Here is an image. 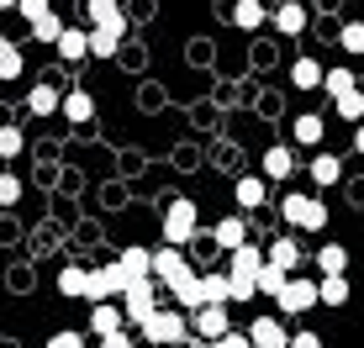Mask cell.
Segmentation results:
<instances>
[{
    "instance_id": "33",
    "label": "cell",
    "mask_w": 364,
    "mask_h": 348,
    "mask_svg": "<svg viewBox=\"0 0 364 348\" xmlns=\"http://www.w3.org/2000/svg\"><path fill=\"white\" fill-rule=\"evenodd\" d=\"M64 32H69V27L58 21V11H43V16L32 21V37H37V43H58Z\"/></svg>"
},
{
    "instance_id": "16",
    "label": "cell",
    "mask_w": 364,
    "mask_h": 348,
    "mask_svg": "<svg viewBox=\"0 0 364 348\" xmlns=\"http://www.w3.org/2000/svg\"><path fill=\"white\" fill-rule=\"evenodd\" d=\"M53 48H58V58H64V64H85V58H90V32H85V27H69Z\"/></svg>"
},
{
    "instance_id": "40",
    "label": "cell",
    "mask_w": 364,
    "mask_h": 348,
    "mask_svg": "<svg viewBox=\"0 0 364 348\" xmlns=\"http://www.w3.org/2000/svg\"><path fill=\"white\" fill-rule=\"evenodd\" d=\"M291 348H322V338L311 327H301V332H291Z\"/></svg>"
},
{
    "instance_id": "12",
    "label": "cell",
    "mask_w": 364,
    "mask_h": 348,
    "mask_svg": "<svg viewBox=\"0 0 364 348\" xmlns=\"http://www.w3.org/2000/svg\"><path fill=\"white\" fill-rule=\"evenodd\" d=\"M117 295H122V280H117V269H111V264H95L90 269V285H85V301H117Z\"/></svg>"
},
{
    "instance_id": "11",
    "label": "cell",
    "mask_w": 364,
    "mask_h": 348,
    "mask_svg": "<svg viewBox=\"0 0 364 348\" xmlns=\"http://www.w3.org/2000/svg\"><path fill=\"white\" fill-rule=\"evenodd\" d=\"M80 6H85V16H90L95 27H111V32L127 37V11H122V0H80Z\"/></svg>"
},
{
    "instance_id": "17",
    "label": "cell",
    "mask_w": 364,
    "mask_h": 348,
    "mask_svg": "<svg viewBox=\"0 0 364 348\" xmlns=\"http://www.w3.org/2000/svg\"><path fill=\"white\" fill-rule=\"evenodd\" d=\"M259 169H264V180H291L296 174V153L285 143H274V148H264V164Z\"/></svg>"
},
{
    "instance_id": "25",
    "label": "cell",
    "mask_w": 364,
    "mask_h": 348,
    "mask_svg": "<svg viewBox=\"0 0 364 348\" xmlns=\"http://www.w3.org/2000/svg\"><path fill=\"white\" fill-rule=\"evenodd\" d=\"M291 85H296V90H322V85H328V69H322L317 58H296Z\"/></svg>"
},
{
    "instance_id": "20",
    "label": "cell",
    "mask_w": 364,
    "mask_h": 348,
    "mask_svg": "<svg viewBox=\"0 0 364 348\" xmlns=\"http://www.w3.org/2000/svg\"><path fill=\"white\" fill-rule=\"evenodd\" d=\"M306 6H301V0H285V6H274V27H280L285 37H301L306 32Z\"/></svg>"
},
{
    "instance_id": "4",
    "label": "cell",
    "mask_w": 364,
    "mask_h": 348,
    "mask_svg": "<svg viewBox=\"0 0 364 348\" xmlns=\"http://www.w3.org/2000/svg\"><path fill=\"white\" fill-rule=\"evenodd\" d=\"M280 217L291 222L296 232H322V227H328V206H322L317 195H301V190L280 201Z\"/></svg>"
},
{
    "instance_id": "26",
    "label": "cell",
    "mask_w": 364,
    "mask_h": 348,
    "mask_svg": "<svg viewBox=\"0 0 364 348\" xmlns=\"http://www.w3.org/2000/svg\"><path fill=\"white\" fill-rule=\"evenodd\" d=\"M27 111L32 116H53V111H64V95H58L53 85H37V90L27 95Z\"/></svg>"
},
{
    "instance_id": "2",
    "label": "cell",
    "mask_w": 364,
    "mask_h": 348,
    "mask_svg": "<svg viewBox=\"0 0 364 348\" xmlns=\"http://www.w3.org/2000/svg\"><path fill=\"white\" fill-rule=\"evenodd\" d=\"M159 222H164V243H174V248H185V243L200 232V217H196V201H191V195H174Z\"/></svg>"
},
{
    "instance_id": "3",
    "label": "cell",
    "mask_w": 364,
    "mask_h": 348,
    "mask_svg": "<svg viewBox=\"0 0 364 348\" xmlns=\"http://www.w3.org/2000/svg\"><path fill=\"white\" fill-rule=\"evenodd\" d=\"M159 290H164V285H159L154 275H148V280H132L127 290L117 295V301H122V312H127V322H132V327H143V322H148V317L159 312Z\"/></svg>"
},
{
    "instance_id": "43",
    "label": "cell",
    "mask_w": 364,
    "mask_h": 348,
    "mask_svg": "<svg viewBox=\"0 0 364 348\" xmlns=\"http://www.w3.org/2000/svg\"><path fill=\"white\" fill-rule=\"evenodd\" d=\"M100 348H132V332H127V327L111 332V338H100Z\"/></svg>"
},
{
    "instance_id": "36",
    "label": "cell",
    "mask_w": 364,
    "mask_h": 348,
    "mask_svg": "<svg viewBox=\"0 0 364 348\" xmlns=\"http://www.w3.org/2000/svg\"><path fill=\"white\" fill-rule=\"evenodd\" d=\"M0 80H21V48L0 43Z\"/></svg>"
},
{
    "instance_id": "37",
    "label": "cell",
    "mask_w": 364,
    "mask_h": 348,
    "mask_svg": "<svg viewBox=\"0 0 364 348\" xmlns=\"http://www.w3.org/2000/svg\"><path fill=\"white\" fill-rule=\"evenodd\" d=\"M21 148H27V138H21V127H0V158H21Z\"/></svg>"
},
{
    "instance_id": "1",
    "label": "cell",
    "mask_w": 364,
    "mask_h": 348,
    "mask_svg": "<svg viewBox=\"0 0 364 348\" xmlns=\"http://www.w3.org/2000/svg\"><path fill=\"white\" fill-rule=\"evenodd\" d=\"M137 332H143V343H154V348H180V343H191V338H196L191 312H180V306H159V312L148 317Z\"/></svg>"
},
{
    "instance_id": "31",
    "label": "cell",
    "mask_w": 364,
    "mask_h": 348,
    "mask_svg": "<svg viewBox=\"0 0 364 348\" xmlns=\"http://www.w3.org/2000/svg\"><path fill=\"white\" fill-rule=\"evenodd\" d=\"M285 285H291V269H280V264L269 259V264L259 269V295H280Z\"/></svg>"
},
{
    "instance_id": "41",
    "label": "cell",
    "mask_w": 364,
    "mask_h": 348,
    "mask_svg": "<svg viewBox=\"0 0 364 348\" xmlns=\"http://www.w3.org/2000/svg\"><path fill=\"white\" fill-rule=\"evenodd\" d=\"M206 348H254V343H248V332H228V338H217V343H206Z\"/></svg>"
},
{
    "instance_id": "14",
    "label": "cell",
    "mask_w": 364,
    "mask_h": 348,
    "mask_svg": "<svg viewBox=\"0 0 364 348\" xmlns=\"http://www.w3.org/2000/svg\"><path fill=\"white\" fill-rule=\"evenodd\" d=\"M122 327H127L122 301H100L95 312H90V332H95V338H111V332H122Z\"/></svg>"
},
{
    "instance_id": "27",
    "label": "cell",
    "mask_w": 364,
    "mask_h": 348,
    "mask_svg": "<svg viewBox=\"0 0 364 348\" xmlns=\"http://www.w3.org/2000/svg\"><path fill=\"white\" fill-rule=\"evenodd\" d=\"M348 90H359V74L348 69V64H338V69H328V85H322V95H348Z\"/></svg>"
},
{
    "instance_id": "19",
    "label": "cell",
    "mask_w": 364,
    "mask_h": 348,
    "mask_svg": "<svg viewBox=\"0 0 364 348\" xmlns=\"http://www.w3.org/2000/svg\"><path fill=\"white\" fill-rule=\"evenodd\" d=\"M291 132H296V143H301V148H322V138H328V121H322L317 111H301Z\"/></svg>"
},
{
    "instance_id": "45",
    "label": "cell",
    "mask_w": 364,
    "mask_h": 348,
    "mask_svg": "<svg viewBox=\"0 0 364 348\" xmlns=\"http://www.w3.org/2000/svg\"><path fill=\"white\" fill-rule=\"evenodd\" d=\"M0 11H21V0H0Z\"/></svg>"
},
{
    "instance_id": "39",
    "label": "cell",
    "mask_w": 364,
    "mask_h": 348,
    "mask_svg": "<svg viewBox=\"0 0 364 348\" xmlns=\"http://www.w3.org/2000/svg\"><path fill=\"white\" fill-rule=\"evenodd\" d=\"M43 348H85V332H74V327H64V332H53Z\"/></svg>"
},
{
    "instance_id": "38",
    "label": "cell",
    "mask_w": 364,
    "mask_h": 348,
    "mask_svg": "<svg viewBox=\"0 0 364 348\" xmlns=\"http://www.w3.org/2000/svg\"><path fill=\"white\" fill-rule=\"evenodd\" d=\"M21 201V180L16 174H0V206H16Z\"/></svg>"
},
{
    "instance_id": "42",
    "label": "cell",
    "mask_w": 364,
    "mask_h": 348,
    "mask_svg": "<svg viewBox=\"0 0 364 348\" xmlns=\"http://www.w3.org/2000/svg\"><path fill=\"white\" fill-rule=\"evenodd\" d=\"M43 11H53V6H48V0H21V16H27V27L43 16Z\"/></svg>"
},
{
    "instance_id": "24",
    "label": "cell",
    "mask_w": 364,
    "mask_h": 348,
    "mask_svg": "<svg viewBox=\"0 0 364 348\" xmlns=\"http://www.w3.org/2000/svg\"><path fill=\"white\" fill-rule=\"evenodd\" d=\"M64 116L74 121V127L95 121V95H90V90H64Z\"/></svg>"
},
{
    "instance_id": "9",
    "label": "cell",
    "mask_w": 364,
    "mask_h": 348,
    "mask_svg": "<svg viewBox=\"0 0 364 348\" xmlns=\"http://www.w3.org/2000/svg\"><path fill=\"white\" fill-rule=\"evenodd\" d=\"M232 201H237V211H259L269 201V180H264V174H237Z\"/></svg>"
},
{
    "instance_id": "13",
    "label": "cell",
    "mask_w": 364,
    "mask_h": 348,
    "mask_svg": "<svg viewBox=\"0 0 364 348\" xmlns=\"http://www.w3.org/2000/svg\"><path fill=\"white\" fill-rule=\"evenodd\" d=\"M211 243L222 248V254H232V248L248 243V217H222L217 227H211Z\"/></svg>"
},
{
    "instance_id": "21",
    "label": "cell",
    "mask_w": 364,
    "mask_h": 348,
    "mask_svg": "<svg viewBox=\"0 0 364 348\" xmlns=\"http://www.w3.org/2000/svg\"><path fill=\"white\" fill-rule=\"evenodd\" d=\"M200 285H206V306H232V275L228 269H206Z\"/></svg>"
},
{
    "instance_id": "30",
    "label": "cell",
    "mask_w": 364,
    "mask_h": 348,
    "mask_svg": "<svg viewBox=\"0 0 364 348\" xmlns=\"http://www.w3.org/2000/svg\"><path fill=\"white\" fill-rule=\"evenodd\" d=\"M317 269H322V275H343V269H348V248L343 243H322Z\"/></svg>"
},
{
    "instance_id": "7",
    "label": "cell",
    "mask_w": 364,
    "mask_h": 348,
    "mask_svg": "<svg viewBox=\"0 0 364 348\" xmlns=\"http://www.w3.org/2000/svg\"><path fill=\"white\" fill-rule=\"evenodd\" d=\"M111 269H117L122 290H127L132 280H148V275H154V248H143V243H127V248H122V259H111Z\"/></svg>"
},
{
    "instance_id": "29",
    "label": "cell",
    "mask_w": 364,
    "mask_h": 348,
    "mask_svg": "<svg viewBox=\"0 0 364 348\" xmlns=\"http://www.w3.org/2000/svg\"><path fill=\"white\" fill-rule=\"evenodd\" d=\"M117 53H122V32L95 27V32H90V58H117Z\"/></svg>"
},
{
    "instance_id": "28",
    "label": "cell",
    "mask_w": 364,
    "mask_h": 348,
    "mask_svg": "<svg viewBox=\"0 0 364 348\" xmlns=\"http://www.w3.org/2000/svg\"><path fill=\"white\" fill-rule=\"evenodd\" d=\"M269 259H274L280 269H291V275H296V269H301V259H306V254L296 248V238H274V243H269Z\"/></svg>"
},
{
    "instance_id": "22",
    "label": "cell",
    "mask_w": 364,
    "mask_h": 348,
    "mask_svg": "<svg viewBox=\"0 0 364 348\" xmlns=\"http://www.w3.org/2000/svg\"><path fill=\"white\" fill-rule=\"evenodd\" d=\"M306 174H311V185H317V190H333V185L343 180V164H338V153H317Z\"/></svg>"
},
{
    "instance_id": "15",
    "label": "cell",
    "mask_w": 364,
    "mask_h": 348,
    "mask_svg": "<svg viewBox=\"0 0 364 348\" xmlns=\"http://www.w3.org/2000/svg\"><path fill=\"white\" fill-rule=\"evenodd\" d=\"M269 264V254H259L254 243H243V248H232L228 254V275H254L259 280V269Z\"/></svg>"
},
{
    "instance_id": "8",
    "label": "cell",
    "mask_w": 364,
    "mask_h": 348,
    "mask_svg": "<svg viewBox=\"0 0 364 348\" xmlns=\"http://www.w3.org/2000/svg\"><path fill=\"white\" fill-rule=\"evenodd\" d=\"M191 327L200 343H217L232 332V317H228V306H200V312H191Z\"/></svg>"
},
{
    "instance_id": "18",
    "label": "cell",
    "mask_w": 364,
    "mask_h": 348,
    "mask_svg": "<svg viewBox=\"0 0 364 348\" xmlns=\"http://www.w3.org/2000/svg\"><path fill=\"white\" fill-rule=\"evenodd\" d=\"M264 21H274L269 11H264V0H232V27H243V32H259Z\"/></svg>"
},
{
    "instance_id": "6",
    "label": "cell",
    "mask_w": 364,
    "mask_h": 348,
    "mask_svg": "<svg viewBox=\"0 0 364 348\" xmlns=\"http://www.w3.org/2000/svg\"><path fill=\"white\" fill-rule=\"evenodd\" d=\"M274 301H280V317H301V312H311V306H322V280L291 275V285H285Z\"/></svg>"
},
{
    "instance_id": "5",
    "label": "cell",
    "mask_w": 364,
    "mask_h": 348,
    "mask_svg": "<svg viewBox=\"0 0 364 348\" xmlns=\"http://www.w3.org/2000/svg\"><path fill=\"white\" fill-rule=\"evenodd\" d=\"M191 275H196V269H191V259H185V248H174V243L154 248V280L164 285V290H180Z\"/></svg>"
},
{
    "instance_id": "34",
    "label": "cell",
    "mask_w": 364,
    "mask_h": 348,
    "mask_svg": "<svg viewBox=\"0 0 364 348\" xmlns=\"http://www.w3.org/2000/svg\"><path fill=\"white\" fill-rule=\"evenodd\" d=\"M338 48H343V53H364V21H343V27H338Z\"/></svg>"
},
{
    "instance_id": "10",
    "label": "cell",
    "mask_w": 364,
    "mask_h": 348,
    "mask_svg": "<svg viewBox=\"0 0 364 348\" xmlns=\"http://www.w3.org/2000/svg\"><path fill=\"white\" fill-rule=\"evenodd\" d=\"M248 343H254V348H291L285 317H254V327H248Z\"/></svg>"
},
{
    "instance_id": "23",
    "label": "cell",
    "mask_w": 364,
    "mask_h": 348,
    "mask_svg": "<svg viewBox=\"0 0 364 348\" xmlns=\"http://www.w3.org/2000/svg\"><path fill=\"white\" fill-rule=\"evenodd\" d=\"M53 285H58V295H69V301H85V285H90V269H85V264H64Z\"/></svg>"
},
{
    "instance_id": "32",
    "label": "cell",
    "mask_w": 364,
    "mask_h": 348,
    "mask_svg": "<svg viewBox=\"0 0 364 348\" xmlns=\"http://www.w3.org/2000/svg\"><path fill=\"white\" fill-rule=\"evenodd\" d=\"M348 275H322V306H348Z\"/></svg>"
},
{
    "instance_id": "44",
    "label": "cell",
    "mask_w": 364,
    "mask_h": 348,
    "mask_svg": "<svg viewBox=\"0 0 364 348\" xmlns=\"http://www.w3.org/2000/svg\"><path fill=\"white\" fill-rule=\"evenodd\" d=\"M354 148H359V153H364V121H359V132H354Z\"/></svg>"
},
{
    "instance_id": "35",
    "label": "cell",
    "mask_w": 364,
    "mask_h": 348,
    "mask_svg": "<svg viewBox=\"0 0 364 348\" xmlns=\"http://www.w3.org/2000/svg\"><path fill=\"white\" fill-rule=\"evenodd\" d=\"M338 116H343V121H354V127H359V121H364V90H348V95H338Z\"/></svg>"
}]
</instances>
